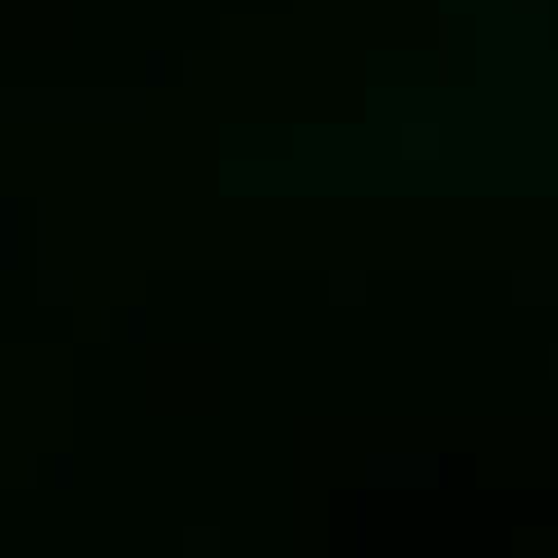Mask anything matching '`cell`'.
I'll return each instance as SVG.
<instances>
[{"label": "cell", "mask_w": 558, "mask_h": 558, "mask_svg": "<svg viewBox=\"0 0 558 558\" xmlns=\"http://www.w3.org/2000/svg\"><path fill=\"white\" fill-rule=\"evenodd\" d=\"M403 147H408V156L430 161V156L440 151V133H435V129H408V133H403Z\"/></svg>", "instance_id": "6da1fadb"}]
</instances>
